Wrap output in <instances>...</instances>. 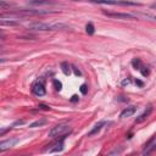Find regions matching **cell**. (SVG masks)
Wrapping results in <instances>:
<instances>
[{"mask_svg":"<svg viewBox=\"0 0 156 156\" xmlns=\"http://www.w3.org/2000/svg\"><path fill=\"white\" fill-rule=\"evenodd\" d=\"M85 32L89 34V35H93L94 32H95V28H94V24L91 22H88L87 26H85Z\"/></svg>","mask_w":156,"mask_h":156,"instance_id":"obj_13","label":"cell"},{"mask_svg":"<svg viewBox=\"0 0 156 156\" xmlns=\"http://www.w3.org/2000/svg\"><path fill=\"white\" fill-rule=\"evenodd\" d=\"M11 128H12V127H9V128H5V129H1V130H0V135H4V134H5L7 130H10Z\"/></svg>","mask_w":156,"mask_h":156,"instance_id":"obj_21","label":"cell"},{"mask_svg":"<svg viewBox=\"0 0 156 156\" xmlns=\"http://www.w3.org/2000/svg\"><path fill=\"white\" fill-rule=\"evenodd\" d=\"M73 71H74V74H76V76H80V74H82L80 71H79L78 68H76V67H73Z\"/></svg>","mask_w":156,"mask_h":156,"instance_id":"obj_22","label":"cell"},{"mask_svg":"<svg viewBox=\"0 0 156 156\" xmlns=\"http://www.w3.org/2000/svg\"><path fill=\"white\" fill-rule=\"evenodd\" d=\"M50 4H54V2L50 0H32L30 1V5H50Z\"/></svg>","mask_w":156,"mask_h":156,"instance_id":"obj_12","label":"cell"},{"mask_svg":"<svg viewBox=\"0 0 156 156\" xmlns=\"http://www.w3.org/2000/svg\"><path fill=\"white\" fill-rule=\"evenodd\" d=\"M18 141V139H16V138H12V139H7V140H4V141H1L0 143V151L2 152V151H5V150H7V149H10V147H12Z\"/></svg>","mask_w":156,"mask_h":156,"instance_id":"obj_6","label":"cell"},{"mask_svg":"<svg viewBox=\"0 0 156 156\" xmlns=\"http://www.w3.org/2000/svg\"><path fill=\"white\" fill-rule=\"evenodd\" d=\"M71 101H72V102L78 101V96H77V95H73V96H72V99H71Z\"/></svg>","mask_w":156,"mask_h":156,"instance_id":"obj_23","label":"cell"},{"mask_svg":"<svg viewBox=\"0 0 156 156\" xmlns=\"http://www.w3.org/2000/svg\"><path fill=\"white\" fill-rule=\"evenodd\" d=\"M104 126H105V121H100L99 123H96V124L94 126V128H93V129H91V130L88 133V136H91V135H94V134L99 133Z\"/></svg>","mask_w":156,"mask_h":156,"instance_id":"obj_9","label":"cell"},{"mask_svg":"<svg viewBox=\"0 0 156 156\" xmlns=\"http://www.w3.org/2000/svg\"><path fill=\"white\" fill-rule=\"evenodd\" d=\"M94 4H104V5H122V6H140V2L130 1V0H87Z\"/></svg>","mask_w":156,"mask_h":156,"instance_id":"obj_3","label":"cell"},{"mask_svg":"<svg viewBox=\"0 0 156 156\" xmlns=\"http://www.w3.org/2000/svg\"><path fill=\"white\" fill-rule=\"evenodd\" d=\"M1 26H17L18 24V22H16V21H6L5 18H1Z\"/></svg>","mask_w":156,"mask_h":156,"instance_id":"obj_15","label":"cell"},{"mask_svg":"<svg viewBox=\"0 0 156 156\" xmlns=\"http://www.w3.org/2000/svg\"><path fill=\"white\" fill-rule=\"evenodd\" d=\"M69 133H71V130H69V126L67 123H58L49 130V136L52 139H56L58 136H62V135H66Z\"/></svg>","mask_w":156,"mask_h":156,"instance_id":"obj_2","label":"cell"},{"mask_svg":"<svg viewBox=\"0 0 156 156\" xmlns=\"http://www.w3.org/2000/svg\"><path fill=\"white\" fill-rule=\"evenodd\" d=\"M104 15L113 18H124V20H135L138 16L134 13H124V12H107L104 11Z\"/></svg>","mask_w":156,"mask_h":156,"instance_id":"obj_4","label":"cell"},{"mask_svg":"<svg viewBox=\"0 0 156 156\" xmlns=\"http://www.w3.org/2000/svg\"><path fill=\"white\" fill-rule=\"evenodd\" d=\"M151 112H152V106H151V105H149V106L145 108V111L135 118V123H141V122H144V121L150 116V113H151Z\"/></svg>","mask_w":156,"mask_h":156,"instance_id":"obj_7","label":"cell"},{"mask_svg":"<svg viewBox=\"0 0 156 156\" xmlns=\"http://www.w3.org/2000/svg\"><path fill=\"white\" fill-rule=\"evenodd\" d=\"M61 69H62V72H63L66 76H68V74L71 73V68H69V65H68L67 62H62V63H61Z\"/></svg>","mask_w":156,"mask_h":156,"instance_id":"obj_14","label":"cell"},{"mask_svg":"<svg viewBox=\"0 0 156 156\" xmlns=\"http://www.w3.org/2000/svg\"><path fill=\"white\" fill-rule=\"evenodd\" d=\"M29 30H38V32H48V30H61L68 28L63 23H44V22H33L27 26Z\"/></svg>","mask_w":156,"mask_h":156,"instance_id":"obj_1","label":"cell"},{"mask_svg":"<svg viewBox=\"0 0 156 156\" xmlns=\"http://www.w3.org/2000/svg\"><path fill=\"white\" fill-rule=\"evenodd\" d=\"M52 83H54V87H55V89H56L57 91H60V90H61V88H62V84H61V82H58L57 79H54V80H52Z\"/></svg>","mask_w":156,"mask_h":156,"instance_id":"obj_18","label":"cell"},{"mask_svg":"<svg viewBox=\"0 0 156 156\" xmlns=\"http://www.w3.org/2000/svg\"><path fill=\"white\" fill-rule=\"evenodd\" d=\"M73 1H80V0H73Z\"/></svg>","mask_w":156,"mask_h":156,"instance_id":"obj_26","label":"cell"},{"mask_svg":"<svg viewBox=\"0 0 156 156\" xmlns=\"http://www.w3.org/2000/svg\"><path fill=\"white\" fill-rule=\"evenodd\" d=\"M32 91H33V94L37 95V96H43V95H45L46 90H45L44 83H43V82H37V83L33 85Z\"/></svg>","mask_w":156,"mask_h":156,"instance_id":"obj_5","label":"cell"},{"mask_svg":"<svg viewBox=\"0 0 156 156\" xmlns=\"http://www.w3.org/2000/svg\"><path fill=\"white\" fill-rule=\"evenodd\" d=\"M132 65H133V67L135 68V69H141V61H140V58H134L133 61H132Z\"/></svg>","mask_w":156,"mask_h":156,"instance_id":"obj_16","label":"cell"},{"mask_svg":"<svg viewBox=\"0 0 156 156\" xmlns=\"http://www.w3.org/2000/svg\"><path fill=\"white\" fill-rule=\"evenodd\" d=\"M46 123V119L45 118H41V119H38V121H35V122H33V123H30L29 124V128H35V127H41L43 124H45Z\"/></svg>","mask_w":156,"mask_h":156,"instance_id":"obj_11","label":"cell"},{"mask_svg":"<svg viewBox=\"0 0 156 156\" xmlns=\"http://www.w3.org/2000/svg\"><path fill=\"white\" fill-rule=\"evenodd\" d=\"M40 110H45V111H48V110H50V107L49 106H46V105H43V104H40L39 106H38Z\"/></svg>","mask_w":156,"mask_h":156,"instance_id":"obj_20","label":"cell"},{"mask_svg":"<svg viewBox=\"0 0 156 156\" xmlns=\"http://www.w3.org/2000/svg\"><path fill=\"white\" fill-rule=\"evenodd\" d=\"M154 150H156V143H151V144H149V145H146V146H144V150H143V155H149V154H151Z\"/></svg>","mask_w":156,"mask_h":156,"instance_id":"obj_10","label":"cell"},{"mask_svg":"<svg viewBox=\"0 0 156 156\" xmlns=\"http://www.w3.org/2000/svg\"><path fill=\"white\" fill-rule=\"evenodd\" d=\"M135 83H136L139 87H143V85H144V83H143V82H140V80H135Z\"/></svg>","mask_w":156,"mask_h":156,"instance_id":"obj_25","label":"cell"},{"mask_svg":"<svg viewBox=\"0 0 156 156\" xmlns=\"http://www.w3.org/2000/svg\"><path fill=\"white\" fill-rule=\"evenodd\" d=\"M80 93L84 94V95L88 93V87H87L85 84H82V85H80Z\"/></svg>","mask_w":156,"mask_h":156,"instance_id":"obj_19","label":"cell"},{"mask_svg":"<svg viewBox=\"0 0 156 156\" xmlns=\"http://www.w3.org/2000/svg\"><path fill=\"white\" fill-rule=\"evenodd\" d=\"M129 83H130V80H129V79H126V80H123V82H122V84H123V85H126V84H129Z\"/></svg>","mask_w":156,"mask_h":156,"instance_id":"obj_24","label":"cell"},{"mask_svg":"<svg viewBox=\"0 0 156 156\" xmlns=\"http://www.w3.org/2000/svg\"><path fill=\"white\" fill-rule=\"evenodd\" d=\"M135 111H136V106H128V107H126V108L121 112L119 117H121V118L130 117V116H133V115L135 113Z\"/></svg>","mask_w":156,"mask_h":156,"instance_id":"obj_8","label":"cell"},{"mask_svg":"<svg viewBox=\"0 0 156 156\" xmlns=\"http://www.w3.org/2000/svg\"><path fill=\"white\" fill-rule=\"evenodd\" d=\"M136 16H141L144 18H147V20H152V21H156V16L154 15H150V13H138Z\"/></svg>","mask_w":156,"mask_h":156,"instance_id":"obj_17","label":"cell"}]
</instances>
